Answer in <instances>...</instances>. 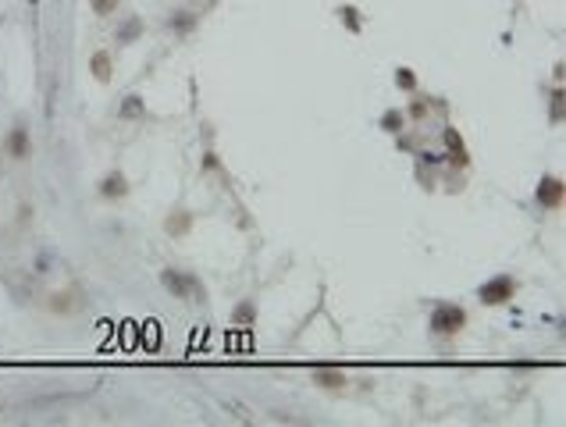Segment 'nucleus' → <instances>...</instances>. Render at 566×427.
Returning <instances> with one entry per match:
<instances>
[{
	"label": "nucleus",
	"mask_w": 566,
	"mask_h": 427,
	"mask_svg": "<svg viewBox=\"0 0 566 427\" xmlns=\"http://www.w3.org/2000/svg\"><path fill=\"white\" fill-rule=\"evenodd\" d=\"M160 285L171 292L175 299H203V285L196 282L193 274H182V271H175V267H164L160 271Z\"/></svg>",
	"instance_id": "nucleus-1"
},
{
	"label": "nucleus",
	"mask_w": 566,
	"mask_h": 427,
	"mask_svg": "<svg viewBox=\"0 0 566 427\" xmlns=\"http://www.w3.org/2000/svg\"><path fill=\"white\" fill-rule=\"evenodd\" d=\"M463 324H467V313L459 310V306H452V303L438 306V310L431 313V331H434V335H456Z\"/></svg>",
	"instance_id": "nucleus-2"
},
{
	"label": "nucleus",
	"mask_w": 566,
	"mask_h": 427,
	"mask_svg": "<svg viewBox=\"0 0 566 427\" xmlns=\"http://www.w3.org/2000/svg\"><path fill=\"white\" fill-rule=\"evenodd\" d=\"M513 292H516V282H513L510 274H499V278H492V282H485V285L477 289L481 303H488V306L506 303V299H513Z\"/></svg>",
	"instance_id": "nucleus-3"
},
{
	"label": "nucleus",
	"mask_w": 566,
	"mask_h": 427,
	"mask_svg": "<svg viewBox=\"0 0 566 427\" xmlns=\"http://www.w3.org/2000/svg\"><path fill=\"white\" fill-rule=\"evenodd\" d=\"M8 154H11L14 160H29V154H32L29 128H22V125H14V128H11V136H8Z\"/></svg>",
	"instance_id": "nucleus-4"
},
{
	"label": "nucleus",
	"mask_w": 566,
	"mask_h": 427,
	"mask_svg": "<svg viewBox=\"0 0 566 427\" xmlns=\"http://www.w3.org/2000/svg\"><path fill=\"white\" fill-rule=\"evenodd\" d=\"M538 203L541 207H559L563 203V182L559 178H541L538 182Z\"/></svg>",
	"instance_id": "nucleus-5"
},
{
	"label": "nucleus",
	"mask_w": 566,
	"mask_h": 427,
	"mask_svg": "<svg viewBox=\"0 0 566 427\" xmlns=\"http://www.w3.org/2000/svg\"><path fill=\"white\" fill-rule=\"evenodd\" d=\"M47 306L54 313H75V310H82V299H78V292H54Z\"/></svg>",
	"instance_id": "nucleus-6"
},
{
	"label": "nucleus",
	"mask_w": 566,
	"mask_h": 427,
	"mask_svg": "<svg viewBox=\"0 0 566 427\" xmlns=\"http://www.w3.org/2000/svg\"><path fill=\"white\" fill-rule=\"evenodd\" d=\"M100 192H103V196H107V200H121L125 192H129V182H125V175H121V171H111V175L100 182Z\"/></svg>",
	"instance_id": "nucleus-7"
},
{
	"label": "nucleus",
	"mask_w": 566,
	"mask_h": 427,
	"mask_svg": "<svg viewBox=\"0 0 566 427\" xmlns=\"http://www.w3.org/2000/svg\"><path fill=\"white\" fill-rule=\"evenodd\" d=\"M313 381H317L321 388H328V392L346 388V374L342 371H331V367H317V371H313Z\"/></svg>",
	"instance_id": "nucleus-8"
},
{
	"label": "nucleus",
	"mask_w": 566,
	"mask_h": 427,
	"mask_svg": "<svg viewBox=\"0 0 566 427\" xmlns=\"http://www.w3.org/2000/svg\"><path fill=\"white\" fill-rule=\"evenodd\" d=\"M139 36H143V18H139V14H129V18L118 25V32H114L118 43H136Z\"/></svg>",
	"instance_id": "nucleus-9"
},
{
	"label": "nucleus",
	"mask_w": 566,
	"mask_h": 427,
	"mask_svg": "<svg viewBox=\"0 0 566 427\" xmlns=\"http://www.w3.org/2000/svg\"><path fill=\"white\" fill-rule=\"evenodd\" d=\"M167 25H171V32H178V36H189V32L200 25V14H193V11H178V14L167 18Z\"/></svg>",
	"instance_id": "nucleus-10"
},
{
	"label": "nucleus",
	"mask_w": 566,
	"mask_h": 427,
	"mask_svg": "<svg viewBox=\"0 0 566 427\" xmlns=\"http://www.w3.org/2000/svg\"><path fill=\"white\" fill-rule=\"evenodd\" d=\"M90 72H93V79L96 82H111V57L107 54H93V61H90Z\"/></svg>",
	"instance_id": "nucleus-11"
},
{
	"label": "nucleus",
	"mask_w": 566,
	"mask_h": 427,
	"mask_svg": "<svg viewBox=\"0 0 566 427\" xmlns=\"http://www.w3.org/2000/svg\"><path fill=\"white\" fill-rule=\"evenodd\" d=\"M189 225H193V218H189L185 210H178L175 218H167V225H164V228L171 231V235H182V231H189Z\"/></svg>",
	"instance_id": "nucleus-12"
},
{
	"label": "nucleus",
	"mask_w": 566,
	"mask_h": 427,
	"mask_svg": "<svg viewBox=\"0 0 566 427\" xmlns=\"http://www.w3.org/2000/svg\"><path fill=\"white\" fill-rule=\"evenodd\" d=\"M118 114H121V118H143V100H139V96H125Z\"/></svg>",
	"instance_id": "nucleus-13"
},
{
	"label": "nucleus",
	"mask_w": 566,
	"mask_h": 427,
	"mask_svg": "<svg viewBox=\"0 0 566 427\" xmlns=\"http://www.w3.org/2000/svg\"><path fill=\"white\" fill-rule=\"evenodd\" d=\"M395 85H399V90H413V85H417V75H413L410 68H399V72H395Z\"/></svg>",
	"instance_id": "nucleus-14"
},
{
	"label": "nucleus",
	"mask_w": 566,
	"mask_h": 427,
	"mask_svg": "<svg viewBox=\"0 0 566 427\" xmlns=\"http://www.w3.org/2000/svg\"><path fill=\"white\" fill-rule=\"evenodd\" d=\"M93 14H114L118 11V0H90Z\"/></svg>",
	"instance_id": "nucleus-15"
},
{
	"label": "nucleus",
	"mask_w": 566,
	"mask_h": 427,
	"mask_svg": "<svg viewBox=\"0 0 566 427\" xmlns=\"http://www.w3.org/2000/svg\"><path fill=\"white\" fill-rule=\"evenodd\" d=\"M253 317H257L253 303H242V306H235V324H249Z\"/></svg>",
	"instance_id": "nucleus-16"
},
{
	"label": "nucleus",
	"mask_w": 566,
	"mask_h": 427,
	"mask_svg": "<svg viewBox=\"0 0 566 427\" xmlns=\"http://www.w3.org/2000/svg\"><path fill=\"white\" fill-rule=\"evenodd\" d=\"M339 14H342V21H346V25H349L353 32H360V18H356V14H360V11H356V8H342Z\"/></svg>",
	"instance_id": "nucleus-17"
},
{
	"label": "nucleus",
	"mask_w": 566,
	"mask_h": 427,
	"mask_svg": "<svg viewBox=\"0 0 566 427\" xmlns=\"http://www.w3.org/2000/svg\"><path fill=\"white\" fill-rule=\"evenodd\" d=\"M559 118H563V93L552 96V121H559Z\"/></svg>",
	"instance_id": "nucleus-18"
}]
</instances>
